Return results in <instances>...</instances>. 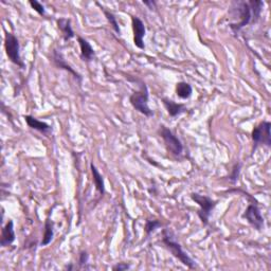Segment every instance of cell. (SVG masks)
<instances>
[{
    "instance_id": "cell-21",
    "label": "cell",
    "mask_w": 271,
    "mask_h": 271,
    "mask_svg": "<svg viewBox=\"0 0 271 271\" xmlns=\"http://www.w3.org/2000/svg\"><path fill=\"white\" fill-rule=\"evenodd\" d=\"M241 169H242L241 162H236L233 165V167H232V172L229 175V180L233 184H235L237 182V179H238V177H240V174H241Z\"/></svg>"
},
{
    "instance_id": "cell-20",
    "label": "cell",
    "mask_w": 271,
    "mask_h": 271,
    "mask_svg": "<svg viewBox=\"0 0 271 271\" xmlns=\"http://www.w3.org/2000/svg\"><path fill=\"white\" fill-rule=\"evenodd\" d=\"M162 227V225L158 221V219H153V221H146L144 226V232L147 237H150L155 231Z\"/></svg>"
},
{
    "instance_id": "cell-26",
    "label": "cell",
    "mask_w": 271,
    "mask_h": 271,
    "mask_svg": "<svg viewBox=\"0 0 271 271\" xmlns=\"http://www.w3.org/2000/svg\"><path fill=\"white\" fill-rule=\"evenodd\" d=\"M65 269H68V270H71V269H73V266L72 265H69V266H66Z\"/></svg>"
},
{
    "instance_id": "cell-25",
    "label": "cell",
    "mask_w": 271,
    "mask_h": 271,
    "mask_svg": "<svg viewBox=\"0 0 271 271\" xmlns=\"http://www.w3.org/2000/svg\"><path fill=\"white\" fill-rule=\"evenodd\" d=\"M143 4L146 5L151 11H153V10H155L157 8V2L154 1V0H150V1H143Z\"/></svg>"
},
{
    "instance_id": "cell-9",
    "label": "cell",
    "mask_w": 271,
    "mask_h": 271,
    "mask_svg": "<svg viewBox=\"0 0 271 271\" xmlns=\"http://www.w3.org/2000/svg\"><path fill=\"white\" fill-rule=\"evenodd\" d=\"M132 24H133V31H134L135 46L141 50H144L145 49L144 36L146 33L145 24L137 16H132Z\"/></svg>"
},
{
    "instance_id": "cell-5",
    "label": "cell",
    "mask_w": 271,
    "mask_h": 271,
    "mask_svg": "<svg viewBox=\"0 0 271 271\" xmlns=\"http://www.w3.org/2000/svg\"><path fill=\"white\" fill-rule=\"evenodd\" d=\"M4 49H5L6 56L9 57V60L14 64V65H16L21 69L25 68L24 63L22 60V56H21V45H19L18 38L14 34L11 33V32L5 33Z\"/></svg>"
},
{
    "instance_id": "cell-24",
    "label": "cell",
    "mask_w": 271,
    "mask_h": 271,
    "mask_svg": "<svg viewBox=\"0 0 271 271\" xmlns=\"http://www.w3.org/2000/svg\"><path fill=\"white\" fill-rule=\"evenodd\" d=\"M128 269H131V265L126 263H118L117 265H114L113 267V270H114V271H125Z\"/></svg>"
},
{
    "instance_id": "cell-16",
    "label": "cell",
    "mask_w": 271,
    "mask_h": 271,
    "mask_svg": "<svg viewBox=\"0 0 271 271\" xmlns=\"http://www.w3.org/2000/svg\"><path fill=\"white\" fill-rule=\"evenodd\" d=\"M53 237H54V225H53V222L51 221V218L48 216L46 222H45V232H44L43 240L41 242V246L42 247L48 246V245L52 242Z\"/></svg>"
},
{
    "instance_id": "cell-6",
    "label": "cell",
    "mask_w": 271,
    "mask_h": 271,
    "mask_svg": "<svg viewBox=\"0 0 271 271\" xmlns=\"http://www.w3.org/2000/svg\"><path fill=\"white\" fill-rule=\"evenodd\" d=\"M159 135L163 139L166 150L171 153L173 156L180 157L183 152V145L181 141L178 139L177 136L174 134L170 128H167L164 125L159 126Z\"/></svg>"
},
{
    "instance_id": "cell-18",
    "label": "cell",
    "mask_w": 271,
    "mask_h": 271,
    "mask_svg": "<svg viewBox=\"0 0 271 271\" xmlns=\"http://www.w3.org/2000/svg\"><path fill=\"white\" fill-rule=\"evenodd\" d=\"M176 94L178 98L182 100L190 99L193 94V88L189 83L179 82L176 84Z\"/></svg>"
},
{
    "instance_id": "cell-15",
    "label": "cell",
    "mask_w": 271,
    "mask_h": 271,
    "mask_svg": "<svg viewBox=\"0 0 271 271\" xmlns=\"http://www.w3.org/2000/svg\"><path fill=\"white\" fill-rule=\"evenodd\" d=\"M56 24H57V28L61 30L63 38L65 42L72 40V38L75 36L72 25H71V21L69 18L56 19Z\"/></svg>"
},
{
    "instance_id": "cell-7",
    "label": "cell",
    "mask_w": 271,
    "mask_h": 271,
    "mask_svg": "<svg viewBox=\"0 0 271 271\" xmlns=\"http://www.w3.org/2000/svg\"><path fill=\"white\" fill-rule=\"evenodd\" d=\"M271 123L268 121H263L261 123L255 126L252 131V141H253V148L254 152L260 145H266L267 147L271 146Z\"/></svg>"
},
{
    "instance_id": "cell-12",
    "label": "cell",
    "mask_w": 271,
    "mask_h": 271,
    "mask_svg": "<svg viewBox=\"0 0 271 271\" xmlns=\"http://www.w3.org/2000/svg\"><path fill=\"white\" fill-rule=\"evenodd\" d=\"M161 101H162L163 106L165 107L167 113H169L170 117L172 118H176L178 115L188 111V108H186L184 104H179V103H176L175 101H173L171 99L162 98Z\"/></svg>"
},
{
    "instance_id": "cell-23",
    "label": "cell",
    "mask_w": 271,
    "mask_h": 271,
    "mask_svg": "<svg viewBox=\"0 0 271 271\" xmlns=\"http://www.w3.org/2000/svg\"><path fill=\"white\" fill-rule=\"evenodd\" d=\"M89 261V254L87 251H81L79 254V265L81 267H85Z\"/></svg>"
},
{
    "instance_id": "cell-14",
    "label": "cell",
    "mask_w": 271,
    "mask_h": 271,
    "mask_svg": "<svg viewBox=\"0 0 271 271\" xmlns=\"http://www.w3.org/2000/svg\"><path fill=\"white\" fill-rule=\"evenodd\" d=\"M77 42H79V45H80L82 61L85 63H90L95 56L92 46L90 45V43L87 40H85V38H83L81 36L77 37Z\"/></svg>"
},
{
    "instance_id": "cell-3",
    "label": "cell",
    "mask_w": 271,
    "mask_h": 271,
    "mask_svg": "<svg viewBox=\"0 0 271 271\" xmlns=\"http://www.w3.org/2000/svg\"><path fill=\"white\" fill-rule=\"evenodd\" d=\"M140 82V90L131 94L130 102L132 106L139 112L140 113L144 114L147 118L154 117V112L148 106V98H150V93H148L147 86L144 82Z\"/></svg>"
},
{
    "instance_id": "cell-22",
    "label": "cell",
    "mask_w": 271,
    "mask_h": 271,
    "mask_svg": "<svg viewBox=\"0 0 271 271\" xmlns=\"http://www.w3.org/2000/svg\"><path fill=\"white\" fill-rule=\"evenodd\" d=\"M29 4L32 6V9H33L38 15H41V16L46 15V9H45L43 3L36 1V0H30Z\"/></svg>"
},
{
    "instance_id": "cell-13",
    "label": "cell",
    "mask_w": 271,
    "mask_h": 271,
    "mask_svg": "<svg viewBox=\"0 0 271 271\" xmlns=\"http://www.w3.org/2000/svg\"><path fill=\"white\" fill-rule=\"evenodd\" d=\"M15 231H14V223L13 221H9L6 225L1 230V241H0V245L3 248L9 247L10 245L15 242Z\"/></svg>"
},
{
    "instance_id": "cell-1",
    "label": "cell",
    "mask_w": 271,
    "mask_h": 271,
    "mask_svg": "<svg viewBox=\"0 0 271 271\" xmlns=\"http://www.w3.org/2000/svg\"><path fill=\"white\" fill-rule=\"evenodd\" d=\"M264 2L259 0H251V1H237L233 2L234 16L237 15L238 21L236 23H230L229 27L233 31L234 34H237L243 28L250 23H255L261 17Z\"/></svg>"
},
{
    "instance_id": "cell-17",
    "label": "cell",
    "mask_w": 271,
    "mask_h": 271,
    "mask_svg": "<svg viewBox=\"0 0 271 271\" xmlns=\"http://www.w3.org/2000/svg\"><path fill=\"white\" fill-rule=\"evenodd\" d=\"M90 170H91V173H92V180H93V183L95 186V190L98 191L103 196L105 193L104 179H103V176L101 175V173L99 172L98 169H96V166L93 163H90Z\"/></svg>"
},
{
    "instance_id": "cell-4",
    "label": "cell",
    "mask_w": 271,
    "mask_h": 271,
    "mask_svg": "<svg viewBox=\"0 0 271 271\" xmlns=\"http://www.w3.org/2000/svg\"><path fill=\"white\" fill-rule=\"evenodd\" d=\"M191 198L193 202L199 205V210L197 212L199 219H201L203 226H208L210 216L213 210H214L215 206L217 205L218 202L214 201V199H212L209 196L198 194V193H192Z\"/></svg>"
},
{
    "instance_id": "cell-11",
    "label": "cell",
    "mask_w": 271,
    "mask_h": 271,
    "mask_svg": "<svg viewBox=\"0 0 271 271\" xmlns=\"http://www.w3.org/2000/svg\"><path fill=\"white\" fill-rule=\"evenodd\" d=\"M23 119L25 121V123H27L28 126L32 128V130L40 132L44 136H46V137H50V136L52 135V127H51L49 124H47L46 122L38 120L29 114L23 115Z\"/></svg>"
},
{
    "instance_id": "cell-2",
    "label": "cell",
    "mask_w": 271,
    "mask_h": 271,
    "mask_svg": "<svg viewBox=\"0 0 271 271\" xmlns=\"http://www.w3.org/2000/svg\"><path fill=\"white\" fill-rule=\"evenodd\" d=\"M162 243L165 246V248L170 251V252L176 257L177 260L181 262L184 266H186L190 269H195L196 265L195 262L193 261L191 257L184 252L181 245H180L177 240L175 234L170 229H163L162 231Z\"/></svg>"
},
{
    "instance_id": "cell-8",
    "label": "cell",
    "mask_w": 271,
    "mask_h": 271,
    "mask_svg": "<svg viewBox=\"0 0 271 271\" xmlns=\"http://www.w3.org/2000/svg\"><path fill=\"white\" fill-rule=\"evenodd\" d=\"M242 217L244 219H246L248 224L250 226H252L257 231H261L264 228V217L256 203H250L247 206V209L245 210Z\"/></svg>"
},
{
    "instance_id": "cell-10",
    "label": "cell",
    "mask_w": 271,
    "mask_h": 271,
    "mask_svg": "<svg viewBox=\"0 0 271 271\" xmlns=\"http://www.w3.org/2000/svg\"><path fill=\"white\" fill-rule=\"evenodd\" d=\"M51 59H52L53 64L57 68L68 71L70 74H72V76L77 81V83H79L81 85L82 82H83V76L79 72H76V71L69 65V64L66 62L65 57H64V55L60 52V51H57V50L54 49L52 51V56H51Z\"/></svg>"
},
{
    "instance_id": "cell-19",
    "label": "cell",
    "mask_w": 271,
    "mask_h": 271,
    "mask_svg": "<svg viewBox=\"0 0 271 271\" xmlns=\"http://www.w3.org/2000/svg\"><path fill=\"white\" fill-rule=\"evenodd\" d=\"M101 10H102L103 13H104V15H105L106 19L108 21V23H111V25H112V28L113 29V31L115 32V33L120 35V34H121V29H120V25H119V23H118V19H117V17H115V15L113 14V12L106 10L105 8H102V6H101Z\"/></svg>"
}]
</instances>
